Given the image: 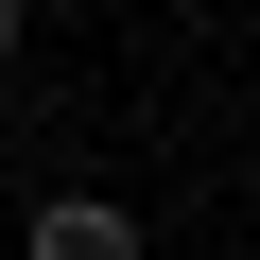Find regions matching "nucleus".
<instances>
[{
  "instance_id": "f257e3e1",
  "label": "nucleus",
  "mask_w": 260,
  "mask_h": 260,
  "mask_svg": "<svg viewBox=\"0 0 260 260\" xmlns=\"http://www.w3.org/2000/svg\"><path fill=\"white\" fill-rule=\"evenodd\" d=\"M35 260H139V208L121 191H52L35 208Z\"/></svg>"
},
{
  "instance_id": "f03ea898",
  "label": "nucleus",
  "mask_w": 260,
  "mask_h": 260,
  "mask_svg": "<svg viewBox=\"0 0 260 260\" xmlns=\"http://www.w3.org/2000/svg\"><path fill=\"white\" fill-rule=\"evenodd\" d=\"M0 52H18V0H0Z\"/></svg>"
}]
</instances>
